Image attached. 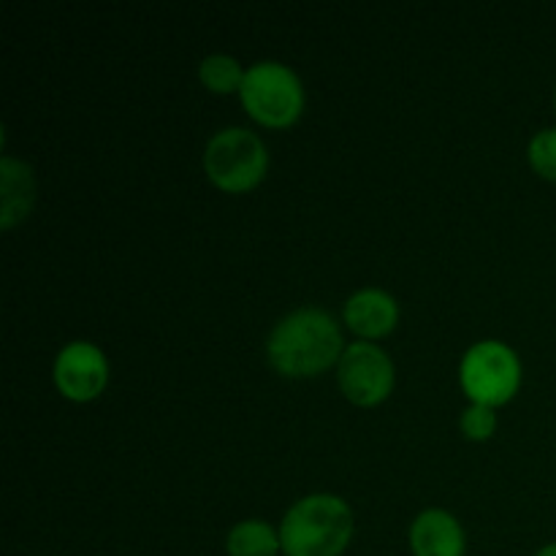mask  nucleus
Segmentation results:
<instances>
[{"mask_svg": "<svg viewBox=\"0 0 556 556\" xmlns=\"http://www.w3.org/2000/svg\"><path fill=\"white\" fill-rule=\"evenodd\" d=\"M204 166L212 185L226 193H248L266 177L269 155L253 130L228 128L210 141Z\"/></svg>", "mask_w": 556, "mask_h": 556, "instance_id": "4", "label": "nucleus"}, {"mask_svg": "<svg viewBox=\"0 0 556 556\" xmlns=\"http://www.w3.org/2000/svg\"><path fill=\"white\" fill-rule=\"evenodd\" d=\"M0 172H3V220H0V226L11 228L25 220L27 210H30L33 177L30 168L22 166L20 161H11V157H3Z\"/></svg>", "mask_w": 556, "mask_h": 556, "instance_id": "10", "label": "nucleus"}, {"mask_svg": "<svg viewBox=\"0 0 556 556\" xmlns=\"http://www.w3.org/2000/svg\"><path fill=\"white\" fill-rule=\"evenodd\" d=\"M106 356L90 342H71L54 362V383L60 394L74 402H90L106 389Z\"/></svg>", "mask_w": 556, "mask_h": 556, "instance_id": "7", "label": "nucleus"}, {"mask_svg": "<svg viewBox=\"0 0 556 556\" xmlns=\"http://www.w3.org/2000/svg\"><path fill=\"white\" fill-rule=\"evenodd\" d=\"M494 427H497V416H494V407L486 405H470L462 416V432L470 440H489L492 438Z\"/></svg>", "mask_w": 556, "mask_h": 556, "instance_id": "14", "label": "nucleus"}, {"mask_svg": "<svg viewBox=\"0 0 556 556\" xmlns=\"http://www.w3.org/2000/svg\"><path fill=\"white\" fill-rule=\"evenodd\" d=\"M271 367L288 378H313L340 364L342 331L331 315L320 309H296L275 326L269 337Z\"/></svg>", "mask_w": 556, "mask_h": 556, "instance_id": "1", "label": "nucleus"}, {"mask_svg": "<svg viewBox=\"0 0 556 556\" xmlns=\"http://www.w3.org/2000/svg\"><path fill=\"white\" fill-rule=\"evenodd\" d=\"M465 530L445 510H427L413 521V556H465Z\"/></svg>", "mask_w": 556, "mask_h": 556, "instance_id": "8", "label": "nucleus"}, {"mask_svg": "<svg viewBox=\"0 0 556 556\" xmlns=\"http://www.w3.org/2000/svg\"><path fill=\"white\" fill-rule=\"evenodd\" d=\"M340 389L353 405L375 407L394 389V364L380 348L369 342L348 345L340 358Z\"/></svg>", "mask_w": 556, "mask_h": 556, "instance_id": "6", "label": "nucleus"}, {"mask_svg": "<svg viewBox=\"0 0 556 556\" xmlns=\"http://www.w3.org/2000/svg\"><path fill=\"white\" fill-rule=\"evenodd\" d=\"M353 538V514L334 494H313L293 505L280 527L286 556H342Z\"/></svg>", "mask_w": 556, "mask_h": 556, "instance_id": "2", "label": "nucleus"}, {"mask_svg": "<svg viewBox=\"0 0 556 556\" xmlns=\"http://www.w3.org/2000/svg\"><path fill=\"white\" fill-rule=\"evenodd\" d=\"M535 556H556V543H548V546H543Z\"/></svg>", "mask_w": 556, "mask_h": 556, "instance_id": "15", "label": "nucleus"}, {"mask_svg": "<svg viewBox=\"0 0 556 556\" xmlns=\"http://www.w3.org/2000/svg\"><path fill=\"white\" fill-rule=\"evenodd\" d=\"M554 106H556V98H554Z\"/></svg>", "mask_w": 556, "mask_h": 556, "instance_id": "16", "label": "nucleus"}, {"mask_svg": "<svg viewBox=\"0 0 556 556\" xmlns=\"http://www.w3.org/2000/svg\"><path fill=\"white\" fill-rule=\"evenodd\" d=\"M521 383V364L503 342H478L462 362V386L472 405L497 407L514 400Z\"/></svg>", "mask_w": 556, "mask_h": 556, "instance_id": "5", "label": "nucleus"}, {"mask_svg": "<svg viewBox=\"0 0 556 556\" xmlns=\"http://www.w3.org/2000/svg\"><path fill=\"white\" fill-rule=\"evenodd\" d=\"M244 74H248V71L239 68L237 60L228 58V54H212V58H206L199 68V76L206 85V90L220 92V96L242 90Z\"/></svg>", "mask_w": 556, "mask_h": 556, "instance_id": "12", "label": "nucleus"}, {"mask_svg": "<svg viewBox=\"0 0 556 556\" xmlns=\"http://www.w3.org/2000/svg\"><path fill=\"white\" fill-rule=\"evenodd\" d=\"M228 556H277L280 552V532L271 530L266 521H242L231 530L226 541Z\"/></svg>", "mask_w": 556, "mask_h": 556, "instance_id": "11", "label": "nucleus"}, {"mask_svg": "<svg viewBox=\"0 0 556 556\" xmlns=\"http://www.w3.org/2000/svg\"><path fill=\"white\" fill-rule=\"evenodd\" d=\"M530 163L543 179L556 182V128L541 130L530 141Z\"/></svg>", "mask_w": 556, "mask_h": 556, "instance_id": "13", "label": "nucleus"}, {"mask_svg": "<svg viewBox=\"0 0 556 556\" xmlns=\"http://www.w3.org/2000/svg\"><path fill=\"white\" fill-rule=\"evenodd\" d=\"M345 320L351 331L367 337V340H378L394 331L396 320H400V309L396 302L383 291H358L356 296L348 302Z\"/></svg>", "mask_w": 556, "mask_h": 556, "instance_id": "9", "label": "nucleus"}, {"mask_svg": "<svg viewBox=\"0 0 556 556\" xmlns=\"http://www.w3.org/2000/svg\"><path fill=\"white\" fill-rule=\"evenodd\" d=\"M244 109L266 128H288L302 117L304 87L291 68L280 63H255L242 81Z\"/></svg>", "mask_w": 556, "mask_h": 556, "instance_id": "3", "label": "nucleus"}]
</instances>
